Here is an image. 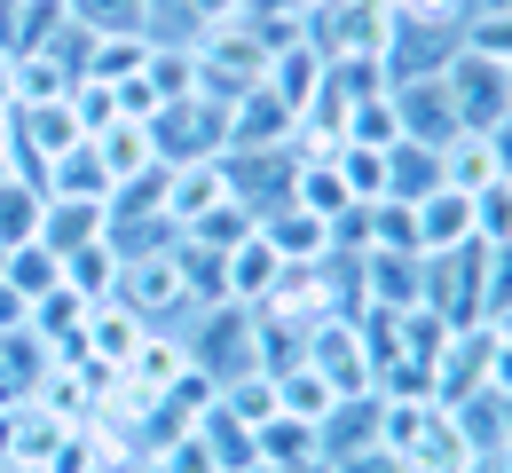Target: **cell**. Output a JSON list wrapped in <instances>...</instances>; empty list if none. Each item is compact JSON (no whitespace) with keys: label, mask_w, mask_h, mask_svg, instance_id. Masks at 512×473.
Wrapping results in <instances>:
<instances>
[{"label":"cell","mask_w":512,"mask_h":473,"mask_svg":"<svg viewBox=\"0 0 512 473\" xmlns=\"http://www.w3.org/2000/svg\"><path fill=\"white\" fill-rule=\"evenodd\" d=\"M442 87H449V111H457L465 135H497V127L512 119V64L473 56L465 40H457V56L442 64Z\"/></svg>","instance_id":"7a4b0ae2"},{"label":"cell","mask_w":512,"mask_h":473,"mask_svg":"<svg viewBox=\"0 0 512 473\" xmlns=\"http://www.w3.org/2000/svg\"><path fill=\"white\" fill-rule=\"evenodd\" d=\"M442 182H449V190H465V198H481L489 182H505L497 135H457V142L442 150Z\"/></svg>","instance_id":"e0dca14e"},{"label":"cell","mask_w":512,"mask_h":473,"mask_svg":"<svg viewBox=\"0 0 512 473\" xmlns=\"http://www.w3.org/2000/svg\"><path fill=\"white\" fill-rule=\"evenodd\" d=\"M64 16L95 40H119V32H158V0H64Z\"/></svg>","instance_id":"d6986e66"},{"label":"cell","mask_w":512,"mask_h":473,"mask_svg":"<svg viewBox=\"0 0 512 473\" xmlns=\"http://www.w3.org/2000/svg\"><path fill=\"white\" fill-rule=\"evenodd\" d=\"M213 24H245V0H190V32H213Z\"/></svg>","instance_id":"d6a6232c"},{"label":"cell","mask_w":512,"mask_h":473,"mask_svg":"<svg viewBox=\"0 0 512 473\" xmlns=\"http://www.w3.org/2000/svg\"><path fill=\"white\" fill-rule=\"evenodd\" d=\"M355 284H363V308H418L426 300V261L418 253H363Z\"/></svg>","instance_id":"9c48e42d"},{"label":"cell","mask_w":512,"mask_h":473,"mask_svg":"<svg viewBox=\"0 0 512 473\" xmlns=\"http://www.w3.org/2000/svg\"><path fill=\"white\" fill-rule=\"evenodd\" d=\"M268 379H276V410H284V418H300V426H316L323 410L339 403V395L323 387V379L308 371V363H292V371H268Z\"/></svg>","instance_id":"484cf974"},{"label":"cell","mask_w":512,"mask_h":473,"mask_svg":"<svg viewBox=\"0 0 512 473\" xmlns=\"http://www.w3.org/2000/svg\"><path fill=\"white\" fill-rule=\"evenodd\" d=\"M481 308H489V324L512 316V245H489V276H481Z\"/></svg>","instance_id":"4dcf8cb0"},{"label":"cell","mask_w":512,"mask_h":473,"mask_svg":"<svg viewBox=\"0 0 512 473\" xmlns=\"http://www.w3.org/2000/svg\"><path fill=\"white\" fill-rule=\"evenodd\" d=\"M142 64H150V32H119V40H87V71L79 79L119 87V79H142Z\"/></svg>","instance_id":"cb8c5ba5"},{"label":"cell","mask_w":512,"mask_h":473,"mask_svg":"<svg viewBox=\"0 0 512 473\" xmlns=\"http://www.w3.org/2000/svg\"><path fill=\"white\" fill-rule=\"evenodd\" d=\"M292 127H300V111H292L284 95H268V79H260L253 95L229 103V150H292ZM229 150H221V158H229Z\"/></svg>","instance_id":"52a82bcc"},{"label":"cell","mask_w":512,"mask_h":473,"mask_svg":"<svg viewBox=\"0 0 512 473\" xmlns=\"http://www.w3.org/2000/svg\"><path fill=\"white\" fill-rule=\"evenodd\" d=\"M300 363L316 371L331 395H371L379 387V363H371V339H363V324L339 308V316H323V324H308V347H300Z\"/></svg>","instance_id":"3957f363"},{"label":"cell","mask_w":512,"mask_h":473,"mask_svg":"<svg viewBox=\"0 0 512 473\" xmlns=\"http://www.w3.org/2000/svg\"><path fill=\"white\" fill-rule=\"evenodd\" d=\"M434 190H442V150H426V142H394V150H386V198L418 205V198H434Z\"/></svg>","instance_id":"ffe728a7"},{"label":"cell","mask_w":512,"mask_h":473,"mask_svg":"<svg viewBox=\"0 0 512 473\" xmlns=\"http://www.w3.org/2000/svg\"><path fill=\"white\" fill-rule=\"evenodd\" d=\"M190 56H197V95L205 103H237V95H253L260 79H268V56H260V40L245 24H213V32H190Z\"/></svg>","instance_id":"6da1fadb"},{"label":"cell","mask_w":512,"mask_h":473,"mask_svg":"<svg viewBox=\"0 0 512 473\" xmlns=\"http://www.w3.org/2000/svg\"><path fill=\"white\" fill-rule=\"evenodd\" d=\"M103 229H111V205H103V198H48L40 245H56V253H79V245H95Z\"/></svg>","instance_id":"4fadbf2b"},{"label":"cell","mask_w":512,"mask_h":473,"mask_svg":"<svg viewBox=\"0 0 512 473\" xmlns=\"http://www.w3.org/2000/svg\"><path fill=\"white\" fill-rule=\"evenodd\" d=\"M300 8H316V0H300Z\"/></svg>","instance_id":"8d00e7d4"},{"label":"cell","mask_w":512,"mask_h":473,"mask_svg":"<svg viewBox=\"0 0 512 473\" xmlns=\"http://www.w3.org/2000/svg\"><path fill=\"white\" fill-rule=\"evenodd\" d=\"M119 253H111V237H95V245H79V253H64V284L79 292V300H111L119 292Z\"/></svg>","instance_id":"603a6c76"},{"label":"cell","mask_w":512,"mask_h":473,"mask_svg":"<svg viewBox=\"0 0 512 473\" xmlns=\"http://www.w3.org/2000/svg\"><path fill=\"white\" fill-rule=\"evenodd\" d=\"M323 473H410V458H394V450H386L379 434H371L363 450H347V458H331Z\"/></svg>","instance_id":"1f68e13d"},{"label":"cell","mask_w":512,"mask_h":473,"mask_svg":"<svg viewBox=\"0 0 512 473\" xmlns=\"http://www.w3.org/2000/svg\"><path fill=\"white\" fill-rule=\"evenodd\" d=\"M457 245H473V198L442 182L434 198H418V261H434V253H457Z\"/></svg>","instance_id":"8fae6325"},{"label":"cell","mask_w":512,"mask_h":473,"mask_svg":"<svg viewBox=\"0 0 512 473\" xmlns=\"http://www.w3.org/2000/svg\"><path fill=\"white\" fill-rule=\"evenodd\" d=\"M386 95H394V119H402V142H426V150H449V142L465 135V127H457V111H449V87H442V71H426V79H394Z\"/></svg>","instance_id":"5b68a950"},{"label":"cell","mask_w":512,"mask_h":473,"mask_svg":"<svg viewBox=\"0 0 512 473\" xmlns=\"http://www.w3.org/2000/svg\"><path fill=\"white\" fill-rule=\"evenodd\" d=\"M489 363H497V332L489 324H465V332H449V347L434 355V403H465V395H481L489 387Z\"/></svg>","instance_id":"8992f818"},{"label":"cell","mask_w":512,"mask_h":473,"mask_svg":"<svg viewBox=\"0 0 512 473\" xmlns=\"http://www.w3.org/2000/svg\"><path fill=\"white\" fill-rule=\"evenodd\" d=\"M150 473H221V466H213V442H205L197 426H182V434H166V442H158Z\"/></svg>","instance_id":"f546056e"},{"label":"cell","mask_w":512,"mask_h":473,"mask_svg":"<svg viewBox=\"0 0 512 473\" xmlns=\"http://www.w3.org/2000/svg\"><path fill=\"white\" fill-rule=\"evenodd\" d=\"M497 158H505V174H512V119L497 127Z\"/></svg>","instance_id":"e575fe53"},{"label":"cell","mask_w":512,"mask_h":473,"mask_svg":"<svg viewBox=\"0 0 512 473\" xmlns=\"http://www.w3.org/2000/svg\"><path fill=\"white\" fill-rule=\"evenodd\" d=\"M0 276H8L24 300H40V292H56V284H64V253H56V245H40V237H32V245H8V253H0Z\"/></svg>","instance_id":"7402d4cb"},{"label":"cell","mask_w":512,"mask_h":473,"mask_svg":"<svg viewBox=\"0 0 512 473\" xmlns=\"http://www.w3.org/2000/svg\"><path fill=\"white\" fill-rule=\"evenodd\" d=\"M197 434L213 442V466H221V473H253V426H245L237 410L213 403L205 418H197Z\"/></svg>","instance_id":"d4e9b609"},{"label":"cell","mask_w":512,"mask_h":473,"mask_svg":"<svg viewBox=\"0 0 512 473\" xmlns=\"http://www.w3.org/2000/svg\"><path fill=\"white\" fill-rule=\"evenodd\" d=\"M253 229H260V221L245 213V205H237V198H221L213 213H197V221L182 229V237H190V245H205V253H237V245H245Z\"/></svg>","instance_id":"83f0119b"},{"label":"cell","mask_w":512,"mask_h":473,"mask_svg":"<svg viewBox=\"0 0 512 473\" xmlns=\"http://www.w3.org/2000/svg\"><path fill=\"white\" fill-rule=\"evenodd\" d=\"M142 332H150V324L134 316L127 300H95V308H87V324H79V347H71V355H87V363H103V371H127V355L142 347Z\"/></svg>","instance_id":"ba28073f"},{"label":"cell","mask_w":512,"mask_h":473,"mask_svg":"<svg viewBox=\"0 0 512 473\" xmlns=\"http://www.w3.org/2000/svg\"><path fill=\"white\" fill-rule=\"evenodd\" d=\"M0 473H16V466H0Z\"/></svg>","instance_id":"74e56055"},{"label":"cell","mask_w":512,"mask_h":473,"mask_svg":"<svg viewBox=\"0 0 512 473\" xmlns=\"http://www.w3.org/2000/svg\"><path fill=\"white\" fill-rule=\"evenodd\" d=\"M339 135H347V142H363V150H394V142H402V119H394V95H363V103H347Z\"/></svg>","instance_id":"4316f807"},{"label":"cell","mask_w":512,"mask_h":473,"mask_svg":"<svg viewBox=\"0 0 512 473\" xmlns=\"http://www.w3.org/2000/svg\"><path fill=\"white\" fill-rule=\"evenodd\" d=\"M260 237H268L284 261H331V221H323V213H308V205L268 213V221H260Z\"/></svg>","instance_id":"5bb4252c"},{"label":"cell","mask_w":512,"mask_h":473,"mask_svg":"<svg viewBox=\"0 0 512 473\" xmlns=\"http://www.w3.org/2000/svg\"><path fill=\"white\" fill-rule=\"evenodd\" d=\"M40 221H48V190L32 174H0V253L8 245H32Z\"/></svg>","instance_id":"ac0fdd59"},{"label":"cell","mask_w":512,"mask_h":473,"mask_svg":"<svg viewBox=\"0 0 512 473\" xmlns=\"http://www.w3.org/2000/svg\"><path fill=\"white\" fill-rule=\"evenodd\" d=\"M465 48H473V56L512 64V0H481V8L465 16Z\"/></svg>","instance_id":"f1b7e54d"},{"label":"cell","mask_w":512,"mask_h":473,"mask_svg":"<svg viewBox=\"0 0 512 473\" xmlns=\"http://www.w3.org/2000/svg\"><path fill=\"white\" fill-rule=\"evenodd\" d=\"M87 142H95V158H103V174H111V190L158 166V142H150V127H134V119H111L103 135H87Z\"/></svg>","instance_id":"9a60e30c"},{"label":"cell","mask_w":512,"mask_h":473,"mask_svg":"<svg viewBox=\"0 0 512 473\" xmlns=\"http://www.w3.org/2000/svg\"><path fill=\"white\" fill-rule=\"evenodd\" d=\"M276 276H284V253L268 245V237H245L237 253H221V300H237V308H260L268 292H276Z\"/></svg>","instance_id":"30bf717a"},{"label":"cell","mask_w":512,"mask_h":473,"mask_svg":"<svg viewBox=\"0 0 512 473\" xmlns=\"http://www.w3.org/2000/svg\"><path fill=\"white\" fill-rule=\"evenodd\" d=\"M221 198H229L221 158H205V166H166V221H174V229H190L197 213H213Z\"/></svg>","instance_id":"7c38bea8"},{"label":"cell","mask_w":512,"mask_h":473,"mask_svg":"<svg viewBox=\"0 0 512 473\" xmlns=\"http://www.w3.org/2000/svg\"><path fill=\"white\" fill-rule=\"evenodd\" d=\"M150 142H158V166H205V158H221V150H229V111H221V103H205V95L158 103Z\"/></svg>","instance_id":"277c9868"},{"label":"cell","mask_w":512,"mask_h":473,"mask_svg":"<svg viewBox=\"0 0 512 473\" xmlns=\"http://www.w3.org/2000/svg\"><path fill=\"white\" fill-rule=\"evenodd\" d=\"M489 332H497V347H505V355H512V316H497V324H489Z\"/></svg>","instance_id":"d590c367"},{"label":"cell","mask_w":512,"mask_h":473,"mask_svg":"<svg viewBox=\"0 0 512 473\" xmlns=\"http://www.w3.org/2000/svg\"><path fill=\"white\" fill-rule=\"evenodd\" d=\"M24 316H32V300H24V292H16L8 276H0V339H8V332H24Z\"/></svg>","instance_id":"836d02e7"},{"label":"cell","mask_w":512,"mask_h":473,"mask_svg":"<svg viewBox=\"0 0 512 473\" xmlns=\"http://www.w3.org/2000/svg\"><path fill=\"white\" fill-rule=\"evenodd\" d=\"M465 466H473V434L457 426V410L434 403L426 434H418V450H410V473H465Z\"/></svg>","instance_id":"2e32d148"},{"label":"cell","mask_w":512,"mask_h":473,"mask_svg":"<svg viewBox=\"0 0 512 473\" xmlns=\"http://www.w3.org/2000/svg\"><path fill=\"white\" fill-rule=\"evenodd\" d=\"M316 87H323V56L308 48V40L268 56V95H284L292 111H308V103H316Z\"/></svg>","instance_id":"44dd1931"}]
</instances>
